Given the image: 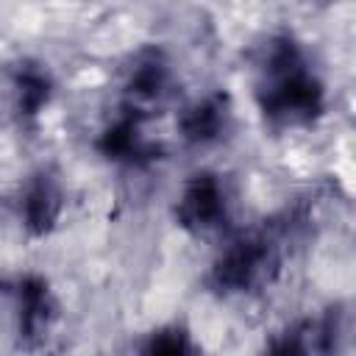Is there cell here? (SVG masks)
<instances>
[{"label":"cell","mask_w":356,"mask_h":356,"mask_svg":"<svg viewBox=\"0 0 356 356\" xmlns=\"http://www.w3.org/2000/svg\"><path fill=\"white\" fill-rule=\"evenodd\" d=\"M253 97L264 122L275 131L314 125L328 106L325 81L312 67L303 44L289 31L270 33L256 50Z\"/></svg>","instance_id":"obj_1"},{"label":"cell","mask_w":356,"mask_h":356,"mask_svg":"<svg viewBox=\"0 0 356 356\" xmlns=\"http://www.w3.org/2000/svg\"><path fill=\"white\" fill-rule=\"evenodd\" d=\"M284 236L286 228H261L234 239L209 267L206 286L214 295H253L275 284L284 270Z\"/></svg>","instance_id":"obj_2"},{"label":"cell","mask_w":356,"mask_h":356,"mask_svg":"<svg viewBox=\"0 0 356 356\" xmlns=\"http://www.w3.org/2000/svg\"><path fill=\"white\" fill-rule=\"evenodd\" d=\"M61 303L50 281L39 273H22L0 281V320L8 337L22 350H39L47 345L58 325Z\"/></svg>","instance_id":"obj_3"},{"label":"cell","mask_w":356,"mask_h":356,"mask_svg":"<svg viewBox=\"0 0 356 356\" xmlns=\"http://www.w3.org/2000/svg\"><path fill=\"white\" fill-rule=\"evenodd\" d=\"M175 100V72L159 47L139 50L125 67L120 86V111L142 122L164 114Z\"/></svg>","instance_id":"obj_4"},{"label":"cell","mask_w":356,"mask_h":356,"mask_svg":"<svg viewBox=\"0 0 356 356\" xmlns=\"http://www.w3.org/2000/svg\"><path fill=\"white\" fill-rule=\"evenodd\" d=\"M348 312L331 306L317 320H298L273 334L259 356H339L348 345Z\"/></svg>","instance_id":"obj_5"},{"label":"cell","mask_w":356,"mask_h":356,"mask_svg":"<svg viewBox=\"0 0 356 356\" xmlns=\"http://www.w3.org/2000/svg\"><path fill=\"white\" fill-rule=\"evenodd\" d=\"M175 222L192 236H209L228 225L231 220V197L225 181L217 172H195L181 186L175 197Z\"/></svg>","instance_id":"obj_6"},{"label":"cell","mask_w":356,"mask_h":356,"mask_svg":"<svg viewBox=\"0 0 356 356\" xmlns=\"http://www.w3.org/2000/svg\"><path fill=\"white\" fill-rule=\"evenodd\" d=\"M147 122L131 117V114H117L97 136L95 147L106 161L122 164V167H150L164 156V145L145 131Z\"/></svg>","instance_id":"obj_7"},{"label":"cell","mask_w":356,"mask_h":356,"mask_svg":"<svg viewBox=\"0 0 356 356\" xmlns=\"http://www.w3.org/2000/svg\"><path fill=\"white\" fill-rule=\"evenodd\" d=\"M64 186L53 170H36L19 192V225L28 236H47L64 214Z\"/></svg>","instance_id":"obj_8"},{"label":"cell","mask_w":356,"mask_h":356,"mask_svg":"<svg viewBox=\"0 0 356 356\" xmlns=\"http://www.w3.org/2000/svg\"><path fill=\"white\" fill-rule=\"evenodd\" d=\"M234 128V103L231 95L217 89L192 100L178 114V134L186 145L209 147L222 142Z\"/></svg>","instance_id":"obj_9"},{"label":"cell","mask_w":356,"mask_h":356,"mask_svg":"<svg viewBox=\"0 0 356 356\" xmlns=\"http://www.w3.org/2000/svg\"><path fill=\"white\" fill-rule=\"evenodd\" d=\"M8 83H11L14 111L25 120L39 117L53 97V75L39 61H19L11 70Z\"/></svg>","instance_id":"obj_10"},{"label":"cell","mask_w":356,"mask_h":356,"mask_svg":"<svg viewBox=\"0 0 356 356\" xmlns=\"http://www.w3.org/2000/svg\"><path fill=\"white\" fill-rule=\"evenodd\" d=\"M139 356H206L200 342L184 325H161L145 337Z\"/></svg>","instance_id":"obj_11"}]
</instances>
